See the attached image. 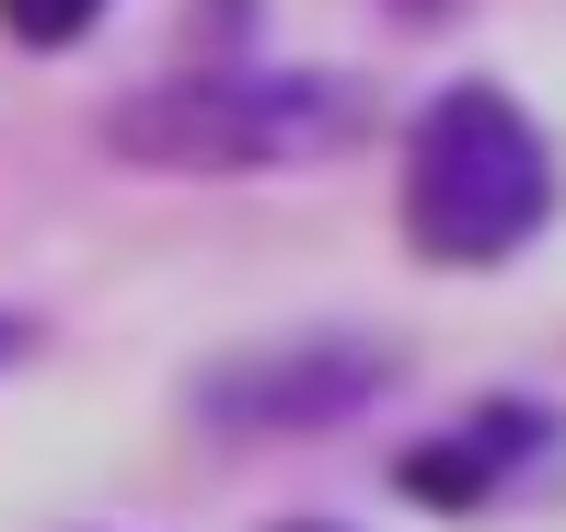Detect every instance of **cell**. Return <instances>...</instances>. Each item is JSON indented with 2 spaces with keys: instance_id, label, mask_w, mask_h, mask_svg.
Returning a JSON list of instances; mask_svg holds the SVG:
<instances>
[{
  "instance_id": "6da1fadb",
  "label": "cell",
  "mask_w": 566,
  "mask_h": 532,
  "mask_svg": "<svg viewBox=\"0 0 566 532\" xmlns=\"http://www.w3.org/2000/svg\"><path fill=\"white\" fill-rule=\"evenodd\" d=\"M370 128L358 82L324 70H220V82H150L116 105V150L150 174H290Z\"/></svg>"
},
{
  "instance_id": "7a4b0ae2",
  "label": "cell",
  "mask_w": 566,
  "mask_h": 532,
  "mask_svg": "<svg viewBox=\"0 0 566 532\" xmlns=\"http://www.w3.org/2000/svg\"><path fill=\"white\" fill-rule=\"evenodd\" d=\"M555 209V150L509 105L497 82H462L417 116V163H405V232L440 267H497L544 232Z\"/></svg>"
},
{
  "instance_id": "3957f363",
  "label": "cell",
  "mask_w": 566,
  "mask_h": 532,
  "mask_svg": "<svg viewBox=\"0 0 566 532\" xmlns=\"http://www.w3.org/2000/svg\"><path fill=\"white\" fill-rule=\"evenodd\" d=\"M381 394V359L370 347H290V359H254V371H220L209 383V417L220 428H290V417H347V405Z\"/></svg>"
},
{
  "instance_id": "277c9868",
  "label": "cell",
  "mask_w": 566,
  "mask_h": 532,
  "mask_svg": "<svg viewBox=\"0 0 566 532\" xmlns=\"http://www.w3.org/2000/svg\"><path fill=\"white\" fill-rule=\"evenodd\" d=\"M509 440H544V417H521V405H497V417H474L462 440H428L417 463H405V498H440V510H462V498H485L521 451Z\"/></svg>"
},
{
  "instance_id": "5b68a950",
  "label": "cell",
  "mask_w": 566,
  "mask_h": 532,
  "mask_svg": "<svg viewBox=\"0 0 566 532\" xmlns=\"http://www.w3.org/2000/svg\"><path fill=\"white\" fill-rule=\"evenodd\" d=\"M0 23H12L23 46H70V35L105 23V0H0Z\"/></svg>"
},
{
  "instance_id": "8992f818",
  "label": "cell",
  "mask_w": 566,
  "mask_h": 532,
  "mask_svg": "<svg viewBox=\"0 0 566 532\" xmlns=\"http://www.w3.org/2000/svg\"><path fill=\"white\" fill-rule=\"evenodd\" d=\"M23 336H35V324H23V313H0V359H23Z\"/></svg>"
}]
</instances>
